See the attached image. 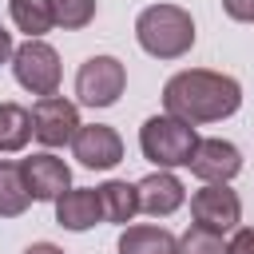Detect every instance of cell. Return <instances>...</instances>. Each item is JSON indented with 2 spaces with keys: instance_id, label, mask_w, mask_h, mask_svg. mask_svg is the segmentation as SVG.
<instances>
[{
  "instance_id": "16",
  "label": "cell",
  "mask_w": 254,
  "mask_h": 254,
  "mask_svg": "<svg viewBox=\"0 0 254 254\" xmlns=\"http://www.w3.org/2000/svg\"><path fill=\"white\" fill-rule=\"evenodd\" d=\"M8 12H12V24L20 32H28V40H40L44 32L56 28L52 0H8Z\"/></svg>"
},
{
  "instance_id": "11",
  "label": "cell",
  "mask_w": 254,
  "mask_h": 254,
  "mask_svg": "<svg viewBox=\"0 0 254 254\" xmlns=\"http://www.w3.org/2000/svg\"><path fill=\"white\" fill-rule=\"evenodd\" d=\"M135 187H139V210L151 218H167L187 202V190H183L179 175H171V171H151Z\"/></svg>"
},
{
  "instance_id": "23",
  "label": "cell",
  "mask_w": 254,
  "mask_h": 254,
  "mask_svg": "<svg viewBox=\"0 0 254 254\" xmlns=\"http://www.w3.org/2000/svg\"><path fill=\"white\" fill-rule=\"evenodd\" d=\"M24 254H64V250H60L56 242H32V246H28Z\"/></svg>"
},
{
  "instance_id": "4",
  "label": "cell",
  "mask_w": 254,
  "mask_h": 254,
  "mask_svg": "<svg viewBox=\"0 0 254 254\" xmlns=\"http://www.w3.org/2000/svg\"><path fill=\"white\" fill-rule=\"evenodd\" d=\"M12 71H16V83L40 99L60 91V56L44 40H24L12 56Z\"/></svg>"
},
{
  "instance_id": "19",
  "label": "cell",
  "mask_w": 254,
  "mask_h": 254,
  "mask_svg": "<svg viewBox=\"0 0 254 254\" xmlns=\"http://www.w3.org/2000/svg\"><path fill=\"white\" fill-rule=\"evenodd\" d=\"M175 254H226V242L222 234L214 230H202V226H190L179 234V250Z\"/></svg>"
},
{
  "instance_id": "22",
  "label": "cell",
  "mask_w": 254,
  "mask_h": 254,
  "mask_svg": "<svg viewBox=\"0 0 254 254\" xmlns=\"http://www.w3.org/2000/svg\"><path fill=\"white\" fill-rule=\"evenodd\" d=\"M12 56H16V48H12V32L0 24V64H4V60H12Z\"/></svg>"
},
{
  "instance_id": "14",
  "label": "cell",
  "mask_w": 254,
  "mask_h": 254,
  "mask_svg": "<svg viewBox=\"0 0 254 254\" xmlns=\"http://www.w3.org/2000/svg\"><path fill=\"white\" fill-rule=\"evenodd\" d=\"M179 238L163 226H127L119 234V254H175Z\"/></svg>"
},
{
  "instance_id": "18",
  "label": "cell",
  "mask_w": 254,
  "mask_h": 254,
  "mask_svg": "<svg viewBox=\"0 0 254 254\" xmlns=\"http://www.w3.org/2000/svg\"><path fill=\"white\" fill-rule=\"evenodd\" d=\"M52 12H56V24L67 28V32H79L95 20V0H52Z\"/></svg>"
},
{
  "instance_id": "20",
  "label": "cell",
  "mask_w": 254,
  "mask_h": 254,
  "mask_svg": "<svg viewBox=\"0 0 254 254\" xmlns=\"http://www.w3.org/2000/svg\"><path fill=\"white\" fill-rule=\"evenodd\" d=\"M222 12L238 24H254V0H222Z\"/></svg>"
},
{
  "instance_id": "5",
  "label": "cell",
  "mask_w": 254,
  "mask_h": 254,
  "mask_svg": "<svg viewBox=\"0 0 254 254\" xmlns=\"http://www.w3.org/2000/svg\"><path fill=\"white\" fill-rule=\"evenodd\" d=\"M127 87V67L115 56H91L75 71V95L87 107H111Z\"/></svg>"
},
{
  "instance_id": "17",
  "label": "cell",
  "mask_w": 254,
  "mask_h": 254,
  "mask_svg": "<svg viewBox=\"0 0 254 254\" xmlns=\"http://www.w3.org/2000/svg\"><path fill=\"white\" fill-rule=\"evenodd\" d=\"M32 139V111L20 103H0V155L24 151Z\"/></svg>"
},
{
  "instance_id": "6",
  "label": "cell",
  "mask_w": 254,
  "mask_h": 254,
  "mask_svg": "<svg viewBox=\"0 0 254 254\" xmlns=\"http://www.w3.org/2000/svg\"><path fill=\"white\" fill-rule=\"evenodd\" d=\"M190 218L202 230L226 234V230H234L242 222V202L226 183H206V187H198L190 194Z\"/></svg>"
},
{
  "instance_id": "15",
  "label": "cell",
  "mask_w": 254,
  "mask_h": 254,
  "mask_svg": "<svg viewBox=\"0 0 254 254\" xmlns=\"http://www.w3.org/2000/svg\"><path fill=\"white\" fill-rule=\"evenodd\" d=\"M28 202H32V194H28V183H24L20 163L0 159V218H16V214H24Z\"/></svg>"
},
{
  "instance_id": "10",
  "label": "cell",
  "mask_w": 254,
  "mask_h": 254,
  "mask_svg": "<svg viewBox=\"0 0 254 254\" xmlns=\"http://www.w3.org/2000/svg\"><path fill=\"white\" fill-rule=\"evenodd\" d=\"M242 171V151L226 139H198L194 155H190V175H198L202 183H230Z\"/></svg>"
},
{
  "instance_id": "2",
  "label": "cell",
  "mask_w": 254,
  "mask_h": 254,
  "mask_svg": "<svg viewBox=\"0 0 254 254\" xmlns=\"http://www.w3.org/2000/svg\"><path fill=\"white\" fill-rule=\"evenodd\" d=\"M135 40L155 60H179L194 44V20L179 4H151L135 20Z\"/></svg>"
},
{
  "instance_id": "3",
  "label": "cell",
  "mask_w": 254,
  "mask_h": 254,
  "mask_svg": "<svg viewBox=\"0 0 254 254\" xmlns=\"http://www.w3.org/2000/svg\"><path fill=\"white\" fill-rule=\"evenodd\" d=\"M198 147V135L190 123L175 119V115H151L139 127V151L143 159H151L159 171H175V167H190V155Z\"/></svg>"
},
{
  "instance_id": "8",
  "label": "cell",
  "mask_w": 254,
  "mask_h": 254,
  "mask_svg": "<svg viewBox=\"0 0 254 254\" xmlns=\"http://www.w3.org/2000/svg\"><path fill=\"white\" fill-rule=\"evenodd\" d=\"M71 155H75L87 171H111L115 163H123V139H119V131L107 127V123H87V127L75 131Z\"/></svg>"
},
{
  "instance_id": "13",
  "label": "cell",
  "mask_w": 254,
  "mask_h": 254,
  "mask_svg": "<svg viewBox=\"0 0 254 254\" xmlns=\"http://www.w3.org/2000/svg\"><path fill=\"white\" fill-rule=\"evenodd\" d=\"M99 190V206H103V222H115V226H127L135 214H139V187L135 183H123V179H107Z\"/></svg>"
},
{
  "instance_id": "9",
  "label": "cell",
  "mask_w": 254,
  "mask_h": 254,
  "mask_svg": "<svg viewBox=\"0 0 254 254\" xmlns=\"http://www.w3.org/2000/svg\"><path fill=\"white\" fill-rule=\"evenodd\" d=\"M20 171H24V183H28L32 202H56L60 194L71 190V171L52 151H40L32 159H20Z\"/></svg>"
},
{
  "instance_id": "12",
  "label": "cell",
  "mask_w": 254,
  "mask_h": 254,
  "mask_svg": "<svg viewBox=\"0 0 254 254\" xmlns=\"http://www.w3.org/2000/svg\"><path fill=\"white\" fill-rule=\"evenodd\" d=\"M56 222L64 230H91L95 222H103V206H99V190L95 187H75L67 194L56 198Z\"/></svg>"
},
{
  "instance_id": "1",
  "label": "cell",
  "mask_w": 254,
  "mask_h": 254,
  "mask_svg": "<svg viewBox=\"0 0 254 254\" xmlns=\"http://www.w3.org/2000/svg\"><path fill=\"white\" fill-rule=\"evenodd\" d=\"M163 107L167 115L198 127V123H218L242 107V87L234 75L210 71V67H187L175 71L163 87Z\"/></svg>"
},
{
  "instance_id": "7",
  "label": "cell",
  "mask_w": 254,
  "mask_h": 254,
  "mask_svg": "<svg viewBox=\"0 0 254 254\" xmlns=\"http://www.w3.org/2000/svg\"><path fill=\"white\" fill-rule=\"evenodd\" d=\"M79 127H83V123H79V111H75L71 99H64V95H44V99H36V107H32V139H40L44 147H64V143H71Z\"/></svg>"
},
{
  "instance_id": "21",
  "label": "cell",
  "mask_w": 254,
  "mask_h": 254,
  "mask_svg": "<svg viewBox=\"0 0 254 254\" xmlns=\"http://www.w3.org/2000/svg\"><path fill=\"white\" fill-rule=\"evenodd\" d=\"M226 254H254V226L234 230V238L226 242Z\"/></svg>"
}]
</instances>
